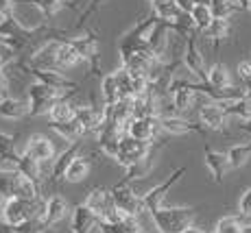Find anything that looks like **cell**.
Segmentation results:
<instances>
[{
	"label": "cell",
	"mask_w": 251,
	"mask_h": 233,
	"mask_svg": "<svg viewBox=\"0 0 251 233\" xmlns=\"http://www.w3.org/2000/svg\"><path fill=\"white\" fill-rule=\"evenodd\" d=\"M92 170V155H79L75 162L70 163L68 172H66V181L68 183H81L88 179Z\"/></svg>",
	"instance_id": "cell-25"
},
{
	"label": "cell",
	"mask_w": 251,
	"mask_h": 233,
	"mask_svg": "<svg viewBox=\"0 0 251 233\" xmlns=\"http://www.w3.org/2000/svg\"><path fill=\"white\" fill-rule=\"evenodd\" d=\"M249 11H251V0H249Z\"/></svg>",
	"instance_id": "cell-49"
},
{
	"label": "cell",
	"mask_w": 251,
	"mask_h": 233,
	"mask_svg": "<svg viewBox=\"0 0 251 233\" xmlns=\"http://www.w3.org/2000/svg\"><path fill=\"white\" fill-rule=\"evenodd\" d=\"M162 20L151 11V16H147L142 22H138L129 33H125L118 42V55H120V66H125L133 55L140 52H149V37H151L153 28L157 26Z\"/></svg>",
	"instance_id": "cell-1"
},
{
	"label": "cell",
	"mask_w": 251,
	"mask_h": 233,
	"mask_svg": "<svg viewBox=\"0 0 251 233\" xmlns=\"http://www.w3.org/2000/svg\"><path fill=\"white\" fill-rule=\"evenodd\" d=\"M227 157H229V163L231 168H240L249 162L251 157V142L249 144H236L227 150Z\"/></svg>",
	"instance_id": "cell-33"
},
{
	"label": "cell",
	"mask_w": 251,
	"mask_h": 233,
	"mask_svg": "<svg viewBox=\"0 0 251 233\" xmlns=\"http://www.w3.org/2000/svg\"><path fill=\"white\" fill-rule=\"evenodd\" d=\"M99 33L96 31H88L79 37H72L70 44L76 48V52L81 55L83 64L90 66V74L92 76H99L100 74V55H99Z\"/></svg>",
	"instance_id": "cell-5"
},
{
	"label": "cell",
	"mask_w": 251,
	"mask_h": 233,
	"mask_svg": "<svg viewBox=\"0 0 251 233\" xmlns=\"http://www.w3.org/2000/svg\"><path fill=\"white\" fill-rule=\"evenodd\" d=\"M149 2H151L153 13H155L162 22L173 24V22H177L183 16V13L179 11V7L175 4V0H149Z\"/></svg>",
	"instance_id": "cell-24"
},
{
	"label": "cell",
	"mask_w": 251,
	"mask_h": 233,
	"mask_svg": "<svg viewBox=\"0 0 251 233\" xmlns=\"http://www.w3.org/2000/svg\"><path fill=\"white\" fill-rule=\"evenodd\" d=\"M203 159H205L207 170L212 172V179H214L216 183H223L225 174H227V170L231 168L227 153H219V150L205 146V150H203Z\"/></svg>",
	"instance_id": "cell-16"
},
{
	"label": "cell",
	"mask_w": 251,
	"mask_h": 233,
	"mask_svg": "<svg viewBox=\"0 0 251 233\" xmlns=\"http://www.w3.org/2000/svg\"><path fill=\"white\" fill-rule=\"evenodd\" d=\"M18 172L24 174L26 179H31L33 183H37V186L42 187V163L37 162L35 157H31L26 150L20 153V159H18Z\"/></svg>",
	"instance_id": "cell-23"
},
{
	"label": "cell",
	"mask_w": 251,
	"mask_h": 233,
	"mask_svg": "<svg viewBox=\"0 0 251 233\" xmlns=\"http://www.w3.org/2000/svg\"><path fill=\"white\" fill-rule=\"evenodd\" d=\"M68 213H72L68 201H66L61 194H52L50 198H46V210L42 213L40 222L44 229H48V227H55V225H59L61 220H66Z\"/></svg>",
	"instance_id": "cell-11"
},
{
	"label": "cell",
	"mask_w": 251,
	"mask_h": 233,
	"mask_svg": "<svg viewBox=\"0 0 251 233\" xmlns=\"http://www.w3.org/2000/svg\"><path fill=\"white\" fill-rule=\"evenodd\" d=\"M28 111H31L28 100L13 98V96H7V98L0 100V118L4 120H20L24 116H28Z\"/></svg>",
	"instance_id": "cell-21"
},
{
	"label": "cell",
	"mask_w": 251,
	"mask_h": 233,
	"mask_svg": "<svg viewBox=\"0 0 251 233\" xmlns=\"http://www.w3.org/2000/svg\"><path fill=\"white\" fill-rule=\"evenodd\" d=\"M197 4H207V7H210L212 0H197Z\"/></svg>",
	"instance_id": "cell-47"
},
{
	"label": "cell",
	"mask_w": 251,
	"mask_h": 233,
	"mask_svg": "<svg viewBox=\"0 0 251 233\" xmlns=\"http://www.w3.org/2000/svg\"><path fill=\"white\" fill-rule=\"evenodd\" d=\"M96 225H99V216H96L85 203H79V205L72 210V213H70L72 233H90L92 229H96Z\"/></svg>",
	"instance_id": "cell-15"
},
{
	"label": "cell",
	"mask_w": 251,
	"mask_h": 233,
	"mask_svg": "<svg viewBox=\"0 0 251 233\" xmlns=\"http://www.w3.org/2000/svg\"><path fill=\"white\" fill-rule=\"evenodd\" d=\"M201 35L214 46V50H219L221 44L227 42L229 37L234 35V26H231V20H219V18H214V22H212Z\"/></svg>",
	"instance_id": "cell-19"
},
{
	"label": "cell",
	"mask_w": 251,
	"mask_h": 233,
	"mask_svg": "<svg viewBox=\"0 0 251 233\" xmlns=\"http://www.w3.org/2000/svg\"><path fill=\"white\" fill-rule=\"evenodd\" d=\"M0 218H2V216H0Z\"/></svg>",
	"instance_id": "cell-50"
},
{
	"label": "cell",
	"mask_w": 251,
	"mask_h": 233,
	"mask_svg": "<svg viewBox=\"0 0 251 233\" xmlns=\"http://www.w3.org/2000/svg\"><path fill=\"white\" fill-rule=\"evenodd\" d=\"M238 213H240V216H245V218H251V187L243 194V196H240Z\"/></svg>",
	"instance_id": "cell-38"
},
{
	"label": "cell",
	"mask_w": 251,
	"mask_h": 233,
	"mask_svg": "<svg viewBox=\"0 0 251 233\" xmlns=\"http://www.w3.org/2000/svg\"><path fill=\"white\" fill-rule=\"evenodd\" d=\"M85 205L90 207L92 211L99 216V220L105 216V211L109 210V207H114V198H112V190H107V187L103 186H96L92 187L88 192V196H85Z\"/></svg>",
	"instance_id": "cell-17"
},
{
	"label": "cell",
	"mask_w": 251,
	"mask_h": 233,
	"mask_svg": "<svg viewBox=\"0 0 251 233\" xmlns=\"http://www.w3.org/2000/svg\"><path fill=\"white\" fill-rule=\"evenodd\" d=\"M186 166H181V168H177L175 172L171 174V177L166 179V181H162L160 186H155L153 190H149L147 194H142V210L144 211H149V213H153V211H157V210H162V203H164V198H166V194L171 192V187L175 186L177 181L186 174Z\"/></svg>",
	"instance_id": "cell-7"
},
{
	"label": "cell",
	"mask_w": 251,
	"mask_h": 233,
	"mask_svg": "<svg viewBox=\"0 0 251 233\" xmlns=\"http://www.w3.org/2000/svg\"><path fill=\"white\" fill-rule=\"evenodd\" d=\"M160 233H183L192 227L197 207H162L151 213Z\"/></svg>",
	"instance_id": "cell-2"
},
{
	"label": "cell",
	"mask_w": 251,
	"mask_h": 233,
	"mask_svg": "<svg viewBox=\"0 0 251 233\" xmlns=\"http://www.w3.org/2000/svg\"><path fill=\"white\" fill-rule=\"evenodd\" d=\"M22 72L31 74L37 83H44L48 87H55V90H61V92H79V87H81V83L70 81L68 76H64L57 70H31V68H22Z\"/></svg>",
	"instance_id": "cell-10"
},
{
	"label": "cell",
	"mask_w": 251,
	"mask_h": 233,
	"mask_svg": "<svg viewBox=\"0 0 251 233\" xmlns=\"http://www.w3.org/2000/svg\"><path fill=\"white\" fill-rule=\"evenodd\" d=\"M225 120H227V114L223 109V103L210 100L203 107H199V122L207 131H223L225 133Z\"/></svg>",
	"instance_id": "cell-13"
},
{
	"label": "cell",
	"mask_w": 251,
	"mask_h": 233,
	"mask_svg": "<svg viewBox=\"0 0 251 233\" xmlns=\"http://www.w3.org/2000/svg\"><path fill=\"white\" fill-rule=\"evenodd\" d=\"M76 92H70L68 96H64V98L59 100L55 107H52L50 111H48V118H50V122H70V120H75L76 116V103H72V96H75Z\"/></svg>",
	"instance_id": "cell-22"
},
{
	"label": "cell",
	"mask_w": 251,
	"mask_h": 233,
	"mask_svg": "<svg viewBox=\"0 0 251 233\" xmlns=\"http://www.w3.org/2000/svg\"><path fill=\"white\" fill-rule=\"evenodd\" d=\"M40 233H57V231H55V229H52V227H48V229H42Z\"/></svg>",
	"instance_id": "cell-48"
},
{
	"label": "cell",
	"mask_w": 251,
	"mask_h": 233,
	"mask_svg": "<svg viewBox=\"0 0 251 233\" xmlns=\"http://www.w3.org/2000/svg\"><path fill=\"white\" fill-rule=\"evenodd\" d=\"M81 61H83V59H81V55L76 52V48L70 44V40H61L59 52H57V66H59V72L79 66Z\"/></svg>",
	"instance_id": "cell-26"
},
{
	"label": "cell",
	"mask_w": 251,
	"mask_h": 233,
	"mask_svg": "<svg viewBox=\"0 0 251 233\" xmlns=\"http://www.w3.org/2000/svg\"><path fill=\"white\" fill-rule=\"evenodd\" d=\"M13 9H16V0H0V16L2 18H11Z\"/></svg>",
	"instance_id": "cell-41"
},
{
	"label": "cell",
	"mask_w": 251,
	"mask_h": 233,
	"mask_svg": "<svg viewBox=\"0 0 251 233\" xmlns=\"http://www.w3.org/2000/svg\"><path fill=\"white\" fill-rule=\"evenodd\" d=\"M16 174L18 170H0V194L11 198L13 192V183H16Z\"/></svg>",
	"instance_id": "cell-35"
},
{
	"label": "cell",
	"mask_w": 251,
	"mask_h": 233,
	"mask_svg": "<svg viewBox=\"0 0 251 233\" xmlns=\"http://www.w3.org/2000/svg\"><path fill=\"white\" fill-rule=\"evenodd\" d=\"M68 94L70 92L55 90V87H48V85L35 81L26 92V100H28V107H31L28 116H48V111Z\"/></svg>",
	"instance_id": "cell-3"
},
{
	"label": "cell",
	"mask_w": 251,
	"mask_h": 233,
	"mask_svg": "<svg viewBox=\"0 0 251 233\" xmlns=\"http://www.w3.org/2000/svg\"><path fill=\"white\" fill-rule=\"evenodd\" d=\"M236 72H238V79L245 83V87L251 85V59L240 61L238 68H236Z\"/></svg>",
	"instance_id": "cell-37"
},
{
	"label": "cell",
	"mask_w": 251,
	"mask_h": 233,
	"mask_svg": "<svg viewBox=\"0 0 251 233\" xmlns=\"http://www.w3.org/2000/svg\"><path fill=\"white\" fill-rule=\"evenodd\" d=\"M100 94H103V105H116L120 100V90H118V81H116V72L103 76L100 81Z\"/></svg>",
	"instance_id": "cell-29"
},
{
	"label": "cell",
	"mask_w": 251,
	"mask_h": 233,
	"mask_svg": "<svg viewBox=\"0 0 251 233\" xmlns=\"http://www.w3.org/2000/svg\"><path fill=\"white\" fill-rule=\"evenodd\" d=\"M183 233H207V231H203V229H199V227H190V229H186Z\"/></svg>",
	"instance_id": "cell-46"
},
{
	"label": "cell",
	"mask_w": 251,
	"mask_h": 233,
	"mask_svg": "<svg viewBox=\"0 0 251 233\" xmlns=\"http://www.w3.org/2000/svg\"><path fill=\"white\" fill-rule=\"evenodd\" d=\"M96 229L100 233H123V227L120 225H114V222H105V220H99Z\"/></svg>",
	"instance_id": "cell-40"
},
{
	"label": "cell",
	"mask_w": 251,
	"mask_h": 233,
	"mask_svg": "<svg viewBox=\"0 0 251 233\" xmlns=\"http://www.w3.org/2000/svg\"><path fill=\"white\" fill-rule=\"evenodd\" d=\"M207 85L216 87V90H227V87H234L231 85V74L227 70V66L216 61L214 66L207 70Z\"/></svg>",
	"instance_id": "cell-27"
},
{
	"label": "cell",
	"mask_w": 251,
	"mask_h": 233,
	"mask_svg": "<svg viewBox=\"0 0 251 233\" xmlns=\"http://www.w3.org/2000/svg\"><path fill=\"white\" fill-rule=\"evenodd\" d=\"M50 129L70 144L83 140V131H81V127L76 124V120H70V122H50Z\"/></svg>",
	"instance_id": "cell-30"
},
{
	"label": "cell",
	"mask_w": 251,
	"mask_h": 233,
	"mask_svg": "<svg viewBox=\"0 0 251 233\" xmlns=\"http://www.w3.org/2000/svg\"><path fill=\"white\" fill-rule=\"evenodd\" d=\"M105 2H107V0H90L88 9H85V11H81V13H79V18H76V28L85 26V22H88V18H90V16H94V13L99 11V9L103 7Z\"/></svg>",
	"instance_id": "cell-36"
},
{
	"label": "cell",
	"mask_w": 251,
	"mask_h": 233,
	"mask_svg": "<svg viewBox=\"0 0 251 233\" xmlns=\"http://www.w3.org/2000/svg\"><path fill=\"white\" fill-rule=\"evenodd\" d=\"M59 44H61V40H46L40 48H35L26 59L16 61V68L18 70H22V68H31V70H57L59 72V66H57Z\"/></svg>",
	"instance_id": "cell-4"
},
{
	"label": "cell",
	"mask_w": 251,
	"mask_h": 233,
	"mask_svg": "<svg viewBox=\"0 0 251 233\" xmlns=\"http://www.w3.org/2000/svg\"><path fill=\"white\" fill-rule=\"evenodd\" d=\"M16 2H28L37 9L44 18H52L59 13L64 7L68 9H79V0H16Z\"/></svg>",
	"instance_id": "cell-20"
},
{
	"label": "cell",
	"mask_w": 251,
	"mask_h": 233,
	"mask_svg": "<svg viewBox=\"0 0 251 233\" xmlns=\"http://www.w3.org/2000/svg\"><path fill=\"white\" fill-rule=\"evenodd\" d=\"M190 18H192V22H195V26L199 33H203L205 28L214 22V13H212V9L207 7V4H197V7L192 9Z\"/></svg>",
	"instance_id": "cell-32"
},
{
	"label": "cell",
	"mask_w": 251,
	"mask_h": 233,
	"mask_svg": "<svg viewBox=\"0 0 251 233\" xmlns=\"http://www.w3.org/2000/svg\"><path fill=\"white\" fill-rule=\"evenodd\" d=\"M197 37H188L186 46H183L181 52V64L190 74H195L199 79V83H207V70H205V59L199 50V44H197Z\"/></svg>",
	"instance_id": "cell-8"
},
{
	"label": "cell",
	"mask_w": 251,
	"mask_h": 233,
	"mask_svg": "<svg viewBox=\"0 0 251 233\" xmlns=\"http://www.w3.org/2000/svg\"><path fill=\"white\" fill-rule=\"evenodd\" d=\"M175 4L179 7L181 13H188V16H190L192 9L197 7V0H175Z\"/></svg>",
	"instance_id": "cell-42"
},
{
	"label": "cell",
	"mask_w": 251,
	"mask_h": 233,
	"mask_svg": "<svg viewBox=\"0 0 251 233\" xmlns=\"http://www.w3.org/2000/svg\"><path fill=\"white\" fill-rule=\"evenodd\" d=\"M116 72V81H118V90H120V98H133L136 96V87H133V76L129 74L127 68L120 66Z\"/></svg>",
	"instance_id": "cell-31"
},
{
	"label": "cell",
	"mask_w": 251,
	"mask_h": 233,
	"mask_svg": "<svg viewBox=\"0 0 251 233\" xmlns=\"http://www.w3.org/2000/svg\"><path fill=\"white\" fill-rule=\"evenodd\" d=\"M210 9H212V13H214V18H219V20H229L234 13L240 11L234 0H212Z\"/></svg>",
	"instance_id": "cell-34"
},
{
	"label": "cell",
	"mask_w": 251,
	"mask_h": 233,
	"mask_svg": "<svg viewBox=\"0 0 251 233\" xmlns=\"http://www.w3.org/2000/svg\"><path fill=\"white\" fill-rule=\"evenodd\" d=\"M160 131V118L151 116V118H133L131 124L127 127V135L140 140V142H155V140H160L157 138Z\"/></svg>",
	"instance_id": "cell-12"
},
{
	"label": "cell",
	"mask_w": 251,
	"mask_h": 233,
	"mask_svg": "<svg viewBox=\"0 0 251 233\" xmlns=\"http://www.w3.org/2000/svg\"><path fill=\"white\" fill-rule=\"evenodd\" d=\"M234 2L240 11H249V0H234Z\"/></svg>",
	"instance_id": "cell-44"
},
{
	"label": "cell",
	"mask_w": 251,
	"mask_h": 233,
	"mask_svg": "<svg viewBox=\"0 0 251 233\" xmlns=\"http://www.w3.org/2000/svg\"><path fill=\"white\" fill-rule=\"evenodd\" d=\"M160 127L162 131H166V133H173V135H181V133H201L205 135L207 129L203 127L201 122H190V120H186L183 116H173V118H162L160 120Z\"/></svg>",
	"instance_id": "cell-18"
},
{
	"label": "cell",
	"mask_w": 251,
	"mask_h": 233,
	"mask_svg": "<svg viewBox=\"0 0 251 233\" xmlns=\"http://www.w3.org/2000/svg\"><path fill=\"white\" fill-rule=\"evenodd\" d=\"M26 150L31 157H35L40 163H46V162H55V144L48 135H42V133H33L26 142Z\"/></svg>",
	"instance_id": "cell-14"
},
{
	"label": "cell",
	"mask_w": 251,
	"mask_h": 233,
	"mask_svg": "<svg viewBox=\"0 0 251 233\" xmlns=\"http://www.w3.org/2000/svg\"><path fill=\"white\" fill-rule=\"evenodd\" d=\"M238 127H240V131H245V133L251 135V118H249V120H240Z\"/></svg>",
	"instance_id": "cell-43"
},
{
	"label": "cell",
	"mask_w": 251,
	"mask_h": 233,
	"mask_svg": "<svg viewBox=\"0 0 251 233\" xmlns=\"http://www.w3.org/2000/svg\"><path fill=\"white\" fill-rule=\"evenodd\" d=\"M7 201H9V196L0 194V216H2V211H4V205H7Z\"/></svg>",
	"instance_id": "cell-45"
},
{
	"label": "cell",
	"mask_w": 251,
	"mask_h": 233,
	"mask_svg": "<svg viewBox=\"0 0 251 233\" xmlns=\"http://www.w3.org/2000/svg\"><path fill=\"white\" fill-rule=\"evenodd\" d=\"M245 225H251V218H245V216H225L216 222L214 231L212 233H243Z\"/></svg>",
	"instance_id": "cell-28"
},
{
	"label": "cell",
	"mask_w": 251,
	"mask_h": 233,
	"mask_svg": "<svg viewBox=\"0 0 251 233\" xmlns=\"http://www.w3.org/2000/svg\"><path fill=\"white\" fill-rule=\"evenodd\" d=\"M112 198H114V205L123 213H127V216H140V213L144 211L142 210V196L133 192L131 183L118 181L112 187Z\"/></svg>",
	"instance_id": "cell-6"
},
{
	"label": "cell",
	"mask_w": 251,
	"mask_h": 233,
	"mask_svg": "<svg viewBox=\"0 0 251 233\" xmlns=\"http://www.w3.org/2000/svg\"><path fill=\"white\" fill-rule=\"evenodd\" d=\"M81 146H83V140H79V142H72V144L66 146L64 153H59L55 157V162H52V166H50V179H48L52 186L66 181V172H68L70 163L81 155Z\"/></svg>",
	"instance_id": "cell-9"
},
{
	"label": "cell",
	"mask_w": 251,
	"mask_h": 233,
	"mask_svg": "<svg viewBox=\"0 0 251 233\" xmlns=\"http://www.w3.org/2000/svg\"><path fill=\"white\" fill-rule=\"evenodd\" d=\"M11 66H9V68H11ZM9 68L0 70V100L9 96V85H11V81H9Z\"/></svg>",
	"instance_id": "cell-39"
}]
</instances>
